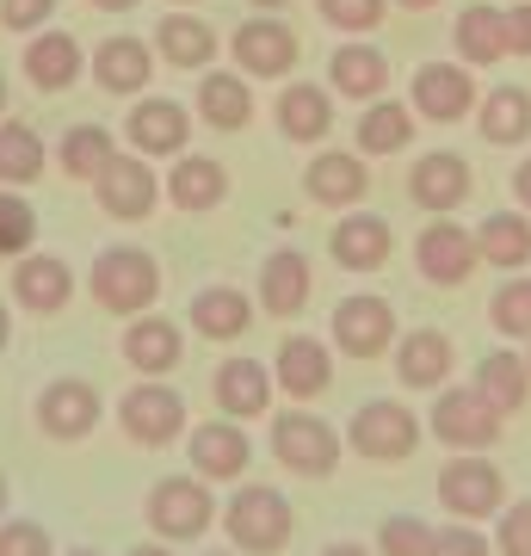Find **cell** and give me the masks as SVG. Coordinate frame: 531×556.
Here are the masks:
<instances>
[{
    "mask_svg": "<svg viewBox=\"0 0 531 556\" xmlns=\"http://www.w3.org/2000/svg\"><path fill=\"white\" fill-rule=\"evenodd\" d=\"M334 346L321 334H303V328H291V334L278 340V353H273V383H278V396H291V402H321L328 390H334Z\"/></svg>",
    "mask_w": 531,
    "mask_h": 556,
    "instance_id": "19",
    "label": "cell"
},
{
    "mask_svg": "<svg viewBox=\"0 0 531 556\" xmlns=\"http://www.w3.org/2000/svg\"><path fill=\"white\" fill-rule=\"evenodd\" d=\"M501 433H507V420L476 396V383H445V390H433L427 439H439L445 452H494Z\"/></svg>",
    "mask_w": 531,
    "mask_h": 556,
    "instance_id": "10",
    "label": "cell"
},
{
    "mask_svg": "<svg viewBox=\"0 0 531 556\" xmlns=\"http://www.w3.org/2000/svg\"><path fill=\"white\" fill-rule=\"evenodd\" d=\"M266 445L273 457L303 482H328L346 457V433L334 420L309 415V402H291V408H273V427H266Z\"/></svg>",
    "mask_w": 531,
    "mask_h": 556,
    "instance_id": "3",
    "label": "cell"
},
{
    "mask_svg": "<svg viewBox=\"0 0 531 556\" xmlns=\"http://www.w3.org/2000/svg\"><path fill=\"white\" fill-rule=\"evenodd\" d=\"M526 365H531V340H526Z\"/></svg>",
    "mask_w": 531,
    "mask_h": 556,
    "instance_id": "62",
    "label": "cell"
},
{
    "mask_svg": "<svg viewBox=\"0 0 531 556\" xmlns=\"http://www.w3.org/2000/svg\"><path fill=\"white\" fill-rule=\"evenodd\" d=\"M248 7H254V13H285L291 0H248Z\"/></svg>",
    "mask_w": 531,
    "mask_h": 556,
    "instance_id": "56",
    "label": "cell"
},
{
    "mask_svg": "<svg viewBox=\"0 0 531 556\" xmlns=\"http://www.w3.org/2000/svg\"><path fill=\"white\" fill-rule=\"evenodd\" d=\"M38 248V211L20 186H0V260H20Z\"/></svg>",
    "mask_w": 531,
    "mask_h": 556,
    "instance_id": "42",
    "label": "cell"
},
{
    "mask_svg": "<svg viewBox=\"0 0 531 556\" xmlns=\"http://www.w3.org/2000/svg\"><path fill=\"white\" fill-rule=\"evenodd\" d=\"M402 186H408L414 211L452 217V211H464V204L476 199V167H470V155H457V149H427V155H414Z\"/></svg>",
    "mask_w": 531,
    "mask_h": 556,
    "instance_id": "14",
    "label": "cell"
},
{
    "mask_svg": "<svg viewBox=\"0 0 531 556\" xmlns=\"http://www.w3.org/2000/svg\"><path fill=\"white\" fill-rule=\"evenodd\" d=\"M494 556H531V501H507L494 514Z\"/></svg>",
    "mask_w": 531,
    "mask_h": 556,
    "instance_id": "46",
    "label": "cell"
},
{
    "mask_svg": "<svg viewBox=\"0 0 531 556\" xmlns=\"http://www.w3.org/2000/svg\"><path fill=\"white\" fill-rule=\"evenodd\" d=\"M50 174V142L38 124L25 118H0V186H38Z\"/></svg>",
    "mask_w": 531,
    "mask_h": 556,
    "instance_id": "39",
    "label": "cell"
},
{
    "mask_svg": "<svg viewBox=\"0 0 531 556\" xmlns=\"http://www.w3.org/2000/svg\"><path fill=\"white\" fill-rule=\"evenodd\" d=\"M192 118L223 130V137L248 130L254 124V80L241 75V68H204L198 93H192Z\"/></svg>",
    "mask_w": 531,
    "mask_h": 556,
    "instance_id": "30",
    "label": "cell"
},
{
    "mask_svg": "<svg viewBox=\"0 0 531 556\" xmlns=\"http://www.w3.org/2000/svg\"><path fill=\"white\" fill-rule=\"evenodd\" d=\"M7 340H13V316H7V303H0V353H7Z\"/></svg>",
    "mask_w": 531,
    "mask_h": 556,
    "instance_id": "55",
    "label": "cell"
},
{
    "mask_svg": "<svg viewBox=\"0 0 531 556\" xmlns=\"http://www.w3.org/2000/svg\"><path fill=\"white\" fill-rule=\"evenodd\" d=\"M211 396H217V415H229V420H266L273 415V396H278L273 365L248 358V353L223 358L217 378H211Z\"/></svg>",
    "mask_w": 531,
    "mask_h": 556,
    "instance_id": "27",
    "label": "cell"
},
{
    "mask_svg": "<svg viewBox=\"0 0 531 556\" xmlns=\"http://www.w3.org/2000/svg\"><path fill=\"white\" fill-rule=\"evenodd\" d=\"M7 507H13V489H7V470H0V519H7Z\"/></svg>",
    "mask_w": 531,
    "mask_h": 556,
    "instance_id": "57",
    "label": "cell"
},
{
    "mask_svg": "<svg viewBox=\"0 0 531 556\" xmlns=\"http://www.w3.org/2000/svg\"><path fill=\"white\" fill-rule=\"evenodd\" d=\"M328 260H334L340 273H383V266L395 260L390 217H377V211L353 204V211L328 229Z\"/></svg>",
    "mask_w": 531,
    "mask_h": 556,
    "instance_id": "23",
    "label": "cell"
},
{
    "mask_svg": "<svg viewBox=\"0 0 531 556\" xmlns=\"http://www.w3.org/2000/svg\"><path fill=\"white\" fill-rule=\"evenodd\" d=\"M315 556H377V551L365 544V538H328V544H321Z\"/></svg>",
    "mask_w": 531,
    "mask_h": 556,
    "instance_id": "50",
    "label": "cell"
},
{
    "mask_svg": "<svg viewBox=\"0 0 531 556\" xmlns=\"http://www.w3.org/2000/svg\"><path fill=\"white\" fill-rule=\"evenodd\" d=\"M192 105L167 100V93H142V100H130V118H124V137H130V149L149 161H174L192 149Z\"/></svg>",
    "mask_w": 531,
    "mask_h": 556,
    "instance_id": "18",
    "label": "cell"
},
{
    "mask_svg": "<svg viewBox=\"0 0 531 556\" xmlns=\"http://www.w3.org/2000/svg\"><path fill=\"white\" fill-rule=\"evenodd\" d=\"M414 105L408 100H371V105H358V124H353V142H358V155L377 161V155H402L414 142Z\"/></svg>",
    "mask_w": 531,
    "mask_h": 556,
    "instance_id": "38",
    "label": "cell"
},
{
    "mask_svg": "<svg viewBox=\"0 0 531 556\" xmlns=\"http://www.w3.org/2000/svg\"><path fill=\"white\" fill-rule=\"evenodd\" d=\"M476 396L489 402L501 420H513V415H526V402H531V365H526V346H494V353H482L476 358Z\"/></svg>",
    "mask_w": 531,
    "mask_h": 556,
    "instance_id": "34",
    "label": "cell"
},
{
    "mask_svg": "<svg viewBox=\"0 0 531 556\" xmlns=\"http://www.w3.org/2000/svg\"><path fill=\"white\" fill-rule=\"evenodd\" d=\"M118 427H124L130 445H142V452H167V445L186 439L192 415H186V396H179L167 378H137L118 396Z\"/></svg>",
    "mask_w": 531,
    "mask_h": 556,
    "instance_id": "6",
    "label": "cell"
},
{
    "mask_svg": "<svg viewBox=\"0 0 531 556\" xmlns=\"http://www.w3.org/2000/svg\"><path fill=\"white\" fill-rule=\"evenodd\" d=\"M56 7L62 0H0V25H7V31H13V38H31V31H43V25L56 20Z\"/></svg>",
    "mask_w": 531,
    "mask_h": 556,
    "instance_id": "48",
    "label": "cell"
},
{
    "mask_svg": "<svg viewBox=\"0 0 531 556\" xmlns=\"http://www.w3.org/2000/svg\"><path fill=\"white\" fill-rule=\"evenodd\" d=\"M507 56H531V0H507Z\"/></svg>",
    "mask_w": 531,
    "mask_h": 556,
    "instance_id": "49",
    "label": "cell"
},
{
    "mask_svg": "<svg viewBox=\"0 0 531 556\" xmlns=\"http://www.w3.org/2000/svg\"><path fill=\"white\" fill-rule=\"evenodd\" d=\"M229 62H236L248 80H291L296 62H303V38H296L291 20L278 13H254L229 31Z\"/></svg>",
    "mask_w": 531,
    "mask_h": 556,
    "instance_id": "12",
    "label": "cell"
},
{
    "mask_svg": "<svg viewBox=\"0 0 531 556\" xmlns=\"http://www.w3.org/2000/svg\"><path fill=\"white\" fill-rule=\"evenodd\" d=\"M167 7H198V0H167Z\"/></svg>",
    "mask_w": 531,
    "mask_h": 556,
    "instance_id": "61",
    "label": "cell"
},
{
    "mask_svg": "<svg viewBox=\"0 0 531 556\" xmlns=\"http://www.w3.org/2000/svg\"><path fill=\"white\" fill-rule=\"evenodd\" d=\"M414 273L427 278L433 291H464V285L482 273L476 229H464V223H452V217H433L414 236Z\"/></svg>",
    "mask_w": 531,
    "mask_h": 556,
    "instance_id": "13",
    "label": "cell"
},
{
    "mask_svg": "<svg viewBox=\"0 0 531 556\" xmlns=\"http://www.w3.org/2000/svg\"><path fill=\"white\" fill-rule=\"evenodd\" d=\"M513 204H519V211H531V155L513 167Z\"/></svg>",
    "mask_w": 531,
    "mask_h": 556,
    "instance_id": "51",
    "label": "cell"
},
{
    "mask_svg": "<svg viewBox=\"0 0 531 556\" xmlns=\"http://www.w3.org/2000/svg\"><path fill=\"white\" fill-rule=\"evenodd\" d=\"M56 556H105V551H93V544H68V551H56Z\"/></svg>",
    "mask_w": 531,
    "mask_h": 556,
    "instance_id": "58",
    "label": "cell"
},
{
    "mask_svg": "<svg viewBox=\"0 0 531 556\" xmlns=\"http://www.w3.org/2000/svg\"><path fill=\"white\" fill-rule=\"evenodd\" d=\"M476 254H482V266H494V273H526L531 266V211L507 204V211L482 217L476 223Z\"/></svg>",
    "mask_w": 531,
    "mask_h": 556,
    "instance_id": "37",
    "label": "cell"
},
{
    "mask_svg": "<svg viewBox=\"0 0 531 556\" xmlns=\"http://www.w3.org/2000/svg\"><path fill=\"white\" fill-rule=\"evenodd\" d=\"M124 556H179V544H167V538H155V532H149L142 544H130Z\"/></svg>",
    "mask_w": 531,
    "mask_h": 556,
    "instance_id": "52",
    "label": "cell"
},
{
    "mask_svg": "<svg viewBox=\"0 0 531 556\" xmlns=\"http://www.w3.org/2000/svg\"><path fill=\"white\" fill-rule=\"evenodd\" d=\"M217 489L198 477V470H179V477H155L149 482V495H142V526L167 544H198V538H211L217 526Z\"/></svg>",
    "mask_w": 531,
    "mask_h": 556,
    "instance_id": "4",
    "label": "cell"
},
{
    "mask_svg": "<svg viewBox=\"0 0 531 556\" xmlns=\"http://www.w3.org/2000/svg\"><path fill=\"white\" fill-rule=\"evenodd\" d=\"M155 43L137 38V31H112V38H99L87 50V75H93L99 93H112V100H142L149 93V80H155Z\"/></svg>",
    "mask_w": 531,
    "mask_h": 556,
    "instance_id": "16",
    "label": "cell"
},
{
    "mask_svg": "<svg viewBox=\"0 0 531 556\" xmlns=\"http://www.w3.org/2000/svg\"><path fill=\"white\" fill-rule=\"evenodd\" d=\"M149 43H155L161 68H179V75H204V68L217 62V25L198 20L192 7H174L167 20H155Z\"/></svg>",
    "mask_w": 531,
    "mask_h": 556,
    "instance_id": "29",
    "label": "cell"
},
{
    "mask_svg": "<svg viewBox=\"0 0 531 556\" xmlns=\"http://www.w3.org/2000/svg\"><path fill=\"white\" fill-rule=\"evenodd\" d=\"M390 365H395V383H402V390L433 396V390H445L452 371H457V340L445 334V328H408V334H395Z\"/></svg>",
    "mask_w": 531,
    "mask_h": 556,
    "instance_id": "21",
    "label": "cell"
},
{
    "mask_svg": "<svg viewBox=\"0 0 531 556\" xmlns=\"http://www.w3.org/2000/svg\"><path fill=\"white\" fill-rule=\"evenodd\" d=\"M452 43H457V62H464V68H494V62H507V13L489 7V0H470L452 20Z\"/></svg>",
    "mask_w": 531,
    "mask_h": 556,
    "instance_id": "36",
    "label": "cell"
},
{
    "mask_svg": "<svg viewBox=\"0 0 531 556\" xmlns=\"http://www.w3.org/2000/svg\"><path fill=\"white\" fill-rule=\"evenodd\" d=\"M167 204L174 211H186V217H211L217 204H229V167H223L217 155H198V149H186V155H174V167H167Z\"/></svg>",
    "mask_w": 531,
    "mask_h": 556,
    "instance_id": "31",
    "label": "cell"
},
{
    "mask_svg": "<svg viewBox=\"0 0 531 556\" xmlns=\"http://www.w3.org/2000/svg\"><path fill=\"white\" fill-rule=\"evenodd\" d=\"M476 100H482V87H476V68H464V62H420L408 80V105L420 124H464L476 118Z\"/></svg>",
    "mask_w": 531,
    "mask_h": 556,
    "instance_id": "15",
    "label": "cell"
},
{
    "mask_svg": "<svg viewBox=\"0 0 531 556\" xmlns=\"http://www.w3.org/2000/svg\"><path fill=\"white\" fill-rule=\"evenodd\" d=\"M476 137L489 149H526L531 142V87L507 80V87H489L476 100Z\"/></svg>",
    "mask_w": 531,
    "mask_h": 556,
    "instance_id": "35",
    "label": "cell"
},
{
    "mask_svg": "<svg viewBox=\"0 0 531 556\" xmlns=\"http://www.w3.org/2000/svg\"><path fill=\"white\" fill-rule=\"evenodd\" d=\"M433 519L427 514H390L383 526H377V556H433Z\"/></svg>",
    "mask_w": 531,
    "mask_h": 556,
    "instance_id": "43",
    "label": "cell"
},
{
    "mask_svg": "<svg viewBox=\"0 0 531 556\" xmlns=\"http://www.w3.org/2000/svg\"><path fill=\"white\" fill-rule=\"evenodd\" d=\"M25 80L38 87V93H68L80 75H87V43L68 31V25H43L25 38V56H20Z\"/></svg>",
    "mask_w": 531,
    "mask_h": 556,
    "instance_id": "25",
    "label": "cell"
},
{
    "mask_svg": "<svg viewBox=\"0 0 531 556\" xmlns=\"http://www.w3.org/2000/svg\"><path fill=\"white\" fill-rule=\"evenodd\" d=\"M179 358H186V328H179L174 316L142 309V316L124 321V365H130L137 378H174Z\"/></svg>",
    "mask_w": 531,
    "mask_h": 556,
    "instance_id": "28",
    "label": "cell"
},
{
    "mask_svg": "<svg viewBox=\"0 0 531 556\" xmlns=\"http://www.w3.org/2000/svg\"><path fill=\"white\" fill-rule=\"evenodd\" d=\"M179 445H186V464H192L211 489H236V482H248V470H254V439H248V420L211 415V420H198V427H186Z\"/></svg>",
    "mask_w": 531,
    "mask_h": 556,
    "instance_id": "11",
    "label": "cell"
},
{
    "mask_svg": "<svg viewBox=\"0 0 531 556\" xmlns=\"http://www.w3.org/2000/svg\"><path fill=\"white\" fill-rule=\"evenodd\" d=\"M0 556H56V538H50L43 519L7 514V519H0Z\"/></svg>",
    "mask_w": 531,
    "mask_h": 556,
    "instance_id": "45",
    "label": "cell"
},
{
    "mask_svg": "<svg viewBox=\"0 0 531 556\" xmlns=\"http://www.w3.org/2000/svg\"><path fill=\"white\" fill-rule=\"evenodd\" d=\"M13 303H20L25 316H62L68 303H75V273H68V260L56 254H20L13 260Z\"/></svg>",
    "mask_w": 531,
    "mask_h": 556,
    "instance_id": "32",
    "label": "cell"
},
{
    "mask_svg": "<svg viewBox=\"0 0 531 556\" xmlns=\"http://www.w3.org/2000/svg\"><path fill=\"white\" fill-rule=\"evenodd\" d=\"M93 204L112 223H149L155 204H161V174L149 167V155L124 149V155H112V167L93 179Z\"/></svg>",
    "mask_w": 531,
    "mask_h": 556,
    "instance_id": "17",
    "label": "cell"
},
{
    "mask_svg": "<svg viewBox=\"0 0 531 556\" xmlns=\"http://www.w3.org/2000/svg\"><path fill=\"white\" fill-rule=\"evenodd\" d=\"M489 328L507 346L531 340V273H501V285L489 291Z\"/></svg>",
    "mask_w": 531,
    "mask_h": 556,
    "instance_id": "41",
    "label": "cell"
},
{
    "mask_svg": "<svg viewBox=\"0 0 531 556\" xmlns=\"http://www.w3.org/2000/svg\"><path fill=\"white\" fill-rule=\"evenodd\" d=\"M198 556H241V551H198Z\"/></svg>",
    "mask_w": 531,
    "mask_h": 556,
    "instance_id": "60",
    "label": "cell"
},
{
    "mask_svg": "<svg viewBox=\"0 0 531 556\" xmlns=\"http://www.w3.org/2000/svg\"><path fill=\"white\" fill-rule=\"evenodd\" d=\"M390 7H402V13H433V7H445V0H390Z\"/></svg>",
    "mask_w": 531,
    "mask_h": 556,
    "instance_id": "54",
    "label": "cell"
},
{
    "mask_svg": "<svg viewBox=\"0 0 531 556\" xmlns=\"http://www.w3.org/2000/svg\"><path fill=\"white\" fill-rule=\"evenodd\" d=\"M321 25H334L340 38H371L390 20V0H315Z\"/></svg>",
    "mask_w": 531,
    "mask_h": 556,
    "instance_id": "44",
    "label": "cell"
},
{
    "mask_svg": "<svg viewBox=\"0 0 531 556\" xmlns=\"http://www.w3.org/2000/svg\"><path fill=\"white\" fill-rule=\"evenodd\" d=\"M427 439V420L414 415L402 396H371L358 402L346 420V452H358L365 464H408Z\"/></svg>",
    "mask_w": 531,
    "mask_h": 556,
    "instance_id": "5",
    "label": "cell"
},
{
    "mask_svg": "<svg viewBox=\"0 0 531 556\" xmlns=\"http://www.w3.org/2000/svg\"><path fill=\"white\" fill-rule=\"evenodd\" d=\"M0 118H7V75H0Z\"/></svg>",
    "mask_w": 531,
    "mask_h": 556,
    "instance_id": "59",
    "label": "cell"
},
{
    "mask_svg": "<svg viewBox=\"0 0 531 556\" xmlns=\"http://www.w3.org/2000/svg\"><path fill=\"white\" fill-rule=\"evenodd\" d=\"M433 556H494V538L470 519H452V526L433 532Z\"/></svg>",
    "mask_w": 531,
    "mask_h": 556,
    "instance_id": "47",
    "label": "cell"
},
{
    "mask_svg": "<svg viewBox=\"0 0 531 556\" xmlns=\"http://www.w3.org/2000/svg\"><path fill=\"white\" fill-rule=\"evenodd\" d=\"M309 298H315V260L303 254V248H273V254L260 260V273H254L260 316L296 321L303 309H309Z\"/></svg>",
    "mask_w": 531,
    "mask_h": 556,
    "instance_id": "20",
    "label": "cell"
},
{
    "mask_svg": "<svg viewBox=\"0 0 531 556\" xmlns=\"http://www.w3.org/2000/svg\"><path fill=\"white\" fill-rule=\"evenodd\" d=\"M371 167L358 149H315L309 167H303V199L321 204V211H353V204L371 199Z\"/></svg>",
    "mask_w": 531,
    "mask_h": 556,
    "instance_id": "22",
    "label": "cell"
},
{
    "mask_svg": "<svg viewBox=\"0 0 531 556\" xmlns=\"http://www.w3.org/2000/svg\"><path fill=\"white\" fill-rule=\"evenodd\" d=\"M87 298L105 309V316H142L161 303V260L137 241H118V248H99L93 266H87Z\"/></svg>",
    "mask_w": 531,
    "mask_h": 556,
    "instance_id": "2",
    "label": "cell"
},
{
    "mask_svg": "<svg viewBox=\"0 0 531 556\" xmlns=\"http://www.w3.org/2000/svg\"><path fill=\"white\" fill-rule=\"evenodd\" d=\"M87 7H93V13H137L142 0H87Z\"/></svg>",
    "mask_w": 531,
    "mask_h": 556,
    "instance_id": "53",
    "label": "cell"
},
{
    "mask_svg": "<svg viewBox=\"0 0 531 556\" xmlns=\"http://www.w3.org/2000/svg\"><path fill=\"white\" fill-rule=\"evenodd\" d=\"M31 420H38V433L50 445H80V439L99 433V420H105V390L93 378H75V371H62L38 390L31 402Z\"/></svg>",
    "mask_w": 531,
    "mask_h": 556,
    "instance_id": "9",
    "label": "cell"
},
{
    "mask_svg": "<svg viewBox=\"0 0 531 556\" xmlns=\"http://www.w3.org/2000/svg\"><path fill=\"white\" fill-rule=\"evenodd\" d=\"M273 124H278V137L296 142V149H321V142L334 137V93L328 87H315V80H285L278 87V100H273Z\"/></svg>",
    "mask_w": 531,
    "mask_h": 556,
    "instance_id": "24",
    "label": "cell"
},
{
    "mask_svg": "<svg viewBox=\"0 0 531 556\" xmlns=\"http://www.w3.org/2000/svg\"><path fill=\"white\" fill-rule=\"evenodd\" d=\"M217 519H223L229 551H241V556H285L291 538H296L291 501H285V489H273V482H236Z\"/></svg>",
    "mask_w": 531,
    "mask_h": 556,
    "instance_id": "1",
    "label": "cell"
},
{
    "mask_svg": "<svg viewBox=\"0 0 531 556\" xmlns=\"http://www.w3.org/2000/svg\"><path fill=\"white\" fill-rule=\"evenodd\" d=\"M395 334H402V316H395V303L377 298V291H353V298H340L334 316H328V346H334L340 358H358V365L390 358Z\"/></svg>",
    "mask_w": 531,
    "mask_h": 556,
    "instance_id": "8",
    "label": "cell"
},
{
    "mask_svg": "<svg viewBox=\"0 0 531 556\" xmlns=\"http://www.w3.org/2000/svg\"><path fill=\"white\" fill-rule=\"evenodd\" d=\"M390 80H395V68L371 38H340L334 43V56H328V93H334V100L371 105V100L390 93Z\"/></svg>",
    "mask_w": 531,
    "mask_h": 556,
    "instance_id": "26",
    "label": "cell"
},
{
    "mask_svg": "<svg viewBox=\"0 0 531 556\" xmlns=\"http://www.w3.org/2000/svg\"><path fill=\"white\" fill-rule=\"evenodd\" d=\"M439 495V514L452 519H470V526H489L501 507H507V477L489 452H452V464L439 470L433 482Z\"/></svg>",
    "mask_w": 531,
    "mask_h": 556,
    "instance_id": "7",
    "label": "cell"
},
{
    "mask_svg": "<svg viewBox=\"0 0 531 556\" xmlns=\"http://www.w3.org/2000/svg\"><path fill=\"white\" fill-rule=\"evenodd\" d=\"M260 303L254 291H241V285H204L192 298V309H186V321H192L198 340H211V346H236L248 328H254Z\"/></svg>",
    "mask_w": 531,
    "mask_h": 556,
    "instance_id": "33",
    "label": "cell"
},
{
    "mask_svg": "<svg viewBox=\"0 0 531 556\" xmlns=\"http://www.w3.org/2000/svg\"><path fill=\"white\" fill-rule=\"evenodd\" d=\"M50 155H56V167H62L68 179L93 186V179L112 167V155H118V137H112L105 124H68V130L56 137V149H50Z\"/></svg>",
    "mask_w": 531,
    "mask_h": 556,
    "instance_id": "40",
    "label": "cell"
}]
</instances>
